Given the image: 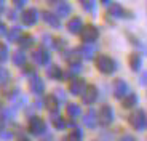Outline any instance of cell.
I'll return each instance as SVG.
<instances>
[{"label":"cell","instance_id":"12","mask_svg":"<svg viewBox=\"0 0 147 141\" xmlns=\"http://www.w3.org/2000/svg\"><path fill=\"white\" fill-rule=\"evenodd\" d=\"M70 11H72V7L67 2H56L55 3V15L58 18H66L70 15Z\"/></svg>","mask_w":147,"mask_h":141},{"label":"cell","instance_id":"35","mask_svg":"<svg viewBox=\"0 0 147 141\" xmlns=\"http://www.w3.org/2000/svg\"><path fill=\"white\" fill-rule=\"evenodd\" d=\"M141 83H142V85H147V72L142 74V77H141Z\"/></svg>","mask_w":147,"mask_h":141},{"label":"cell","instance_id":"34","mask_svg":"<svg viewBox=\"0 0 147 141\" xmlns=\"http://www.w3.org/2000/svg\"><path fill=\"white\" fill-rule=\"evenodd\" d=\"M11 136H13L11 133H0V138H2V140H10Z\"/></svg>","mask_w":147,"mask_h":141},{"label":"cell","instance_id":"10","mask_svg":"<svg viewBox=\"0 0 147 141\" xmlns=\"http://www.w3.org/2000/svg\"><path fill=\"white\" fill-rule=\"evenodd\" d=\"M29 88H30V92L34 93V95H42V93L45 92V82L42 80L40 77H37V75H34L32 79L29 80Z\"/></svg>","mask_w":147,"mask_h":141},{"label":"cell","instance_id":"11","mask_svg":"<svg viewBox=\"0 0 147 141\" xmlns=\"http://www.w3.org/2000/svg\"><path fill=\"white\" fill-rule=\"evenodd\" d=\"M82 100H83L85 104H93L96 100H98V88L94 85H88L85 93L82 95Z\"/></svg>","mask_w":147,"mask_h":141},{"label":"cell","instance_id":"19","mask_svg":"<svg viewBox=\"0 0 147 141\" xmlns=\"http://www.w3.org/2000/svg\"><path fill=\"white\" fill-rule=\"evenodd\" d=\"M47 74H48V77H50V79H53V80H61V79L64 77V72H63V69H61L59 66H55V64L48 67Z\"/></svg>","mask_w":147,"mask_h":141},{"label":"cell","instance_id":"7","mask_svg":"<svg viewBox=\"0 0 147 141\" xmlns=\"http://www.w3.org/2000/svg\"><path fill=\"white\" fill-rule=\"evenodd\" d=\"M98 117H99V122L102 125H110L114 122V109H112V106L104 104L102 108L99 109V115Z\"/></svg>","mask_w":147,"mask_h":141},{"label":"cell","instance_id":"33","mask_svg":"<svg viewBox=\"0 0 147 141\" xmlns=\"http://www.w3.org/2000/svg\"><path fill=\"white\" fill-rule=\"evenodd\" d=\"M22 70H24V74H27V75H32V77H34V69H29V66H26V67H24Z\"/></svg>","mask_w":147,"mask_h":141},{"label":"cell","instance_id":"36","mask_svg":"<svg viewBox=\"0 0 147 141\" xmlns=\"http://www.w3.org/2000/svg\"><path fill=\"white\" fill-rule=\"evenodd\" d=\"M24 3H26V2H22V0H19V2H15L16 8H22V7H24Z\"/></svg>","mask_w":147,"mask_h":141},{"label":"cell","instance_id":"29","mask_svg":"<svg viewBox=\"0 0 147 141\" xmlns=\"http://www.w3.org/2000/svg\"><path fill=\"white\" fill-rule=\"evenodd\" d=\"M82 8H83L85 11H94L96 3L94 2H82Z\"/></svg>","mask_w":147,"mask_h":141},{"label":"cell","instance_id":"40","mask_svg":"<svg viewBox=\"0 0 147 141\" xmlns=\"http://www.w3.org/2000/svg\"><path fill=\"white\" fill-rule=\"evenodd\" d=\"M2 128H3V120H0V133H2Z\"/></svg>","mask_w":147,"mask_h":141},{"label":"cell","instance_id":"22","mask_svg":"<svg viewBox=\"0 0 147 141\" xmlns=\"http://www.w3.org/2000/svg\"><path fill=\"white\" fill-rule=\"evenodd\" d=\"M138 101H139V98H138L136 93H129L128 96L123 100V108H134L138 104Z\"/></svg>","mask_w":147,"mask_h":141},{"label":"cell","instance_id":"39","mask_svg":"<svg viewBox=\"0 0 147 141\" xmlns=\"http://www.w3.org/2000/svg\"><path fill=\"white\" fill-rule=\"evenodd\" d=\"M19 141H30V140H29V138H26V136H21V138H19Z\"/></svg>","mask_w":147,"mask_h":141},{"label":"cell","instance_id":"32","mask_svg":"<svg viewBox=\"0 0 147 141\" xmlns=\"http://www.w3.org/2000/svg\"><path fill=\"white\" fill-rule=\"evenodd\" d=\"M118 141H136V138L131 136V135H123V136H121Z\"/></svg>","mask_w":147,"mask_h":141},{"label":"cell","instance_id":"23","mask_svg":"<svg viewBox=\"0 0 147 141\" xmlns=\"http://www.w3.org/2000/svg\"><path fill=\"white\" fill-rule=\"evenodd\" d=\"M13 64H16V66H24L26 64V55L22 52H15L13 53Z\"/></svg>","mask_w":147,"mask_h":141},{"label":"cell","instance_id":"31","mask_svg":"<svg viewBox=\"0 0 147 141\" xmlns=\"http://www.w3.org/2000/svg\"><path fill=\"white\" fill-rule=\"evenodd\" d=\"M13 117V109H5L3 111V120H10Z\"/></svg>","mask_w":147,"mask_h":141},{"label":"cell","instance_id":"1","mask_svg":"<svg viewBox=\"0 0 147 141\" xmlns=\"http://www.w3.org/2000/svg\"><path fill=\"white\" fill-rule=\"evenodd\" d=\"M96 67L99 69V72H102V74H114L115 70L118 69L117 67V61L112 58V56L109 55H99L98 58H96Z\"/></svg>","mask_w":147,"mask_h":141},{"label":"cell","instance_id":"30","mask_svg":"<svg viewBox=\"0 0 147 141\" xmlns=\"http://www.w3.org/2000/svg\"><path fill=\"white\" fill-rule=\"evenodd\" d=\"M55 96L58 98V101H66V93H64L63 90H58V92H55Z\"/></svg>","mask_w":147,"mask_h":141},{"label":"cell","instance_id":"6","mask_svg":"<svg viewBox=\"0 0 147 141\" xmlns=\"http://www.w3.org/2000/svg\"><path fill=\"white\" fill-rule=\"evenodd\" d=\"M86 82L83 80V79H72L69 83V92L70 95H74V96H78V95H83L85 90H86Z\"/></svg>","mask_w":147,"mask_h":141},{"label":"cell","instance_id":"21","mask_svg":"<svg viewBox=\"0 0 147 141\" xmlns=\"http://www.w3.org/2000/svg\"><path fill=\"white\" fill-rule=\"evenodd\" d=\"M66 112H67V115H69V117H72V119H77L78 115L82 114V109H80V106H78V104L70 103V104H67Z\"/></svg>","mask_w":147,"mask_h":141},{"label":"cell","instance_id":"20","mask_svg":"<svg viewBox=\"0 0 147 141\" xmlns=\"http://www.w3.org/2000/svg\"><path fill=\"white\" fill-rule=\"evenodd\" d=\"M109 15L112 16V18H125L126 11H125V8H123V7H120V5L114 3L112 7L109 8Z\"/></svg>","mask_w":147,"mask_h":141},{"label":"cell","instance_id":"37","mask_svg":"<svg viewBox=\"0 0 147 141\" xmlns=\"http://www.w3.org/2000/svg\"><path fill=\"white\" fill-rule=\"evenodd\" d=\"M5 32H7V31H5V26L2 24V22H0V35H3Z\"/></svg>","mask_w":147,"mask_h":141},{"label":"cell","instance_id":"18","mask_svg":"<svg viewBox=\"0 0 147 141\" xmlns=\"http://www.w3.org/2000/svg\"><path fill=\"white\" fill-rule=\"evenodd\" d=\"M45 106H47V109L50 112H58L59 111V101L58 98L55 96V95H50V96H47V100H45Z\"/></svg>","mask_w":147,"mask_h":141},{"label":"cell","instance_id":"25","mask_svg":"<svg viewBox=\"0 0 147 141\" xmlns=\"http://www.w3.org/2000/svg\"><path fill=\"white\" fill-rule=\"evenodd\" d=\"M21 34H22V29H21V27H13V29L8 32V39H10V40H13V42H15V40H19V39L22 37Z\"/></svg>","mask_w":147,"mask_h":141},{"label":"cell","instance_id":"3","mask_svg":"<svg viewBox=\"0 0 147 141\" xmlns=\"http://www.w3.org/2000/svg\"><path fill=\"white\" fill-rule=\"evenodd\" d=\"M27 130H29V133L35 135V136H42V135L47 133V123H45V120L42 119V117L34 115V117H30V119H29Z\"/></svg>","mask_w":147,"mask_h":141},{"label":"cell","instance_id":"13","mask_svg":"<svg viewBox=\"0 0 147 141\" xmlns=\"http://www.w3.org/2000/svg\"><path fill=\"white\" fill-rule=\"evenodd\" d=\"M82 29H83V21H82V18L74 16V18L69 19V22H67V31L70 34H80Z\"/></svg>","mask_w":147,"mask_h":141},{"label":"cell","instance_id":"16","mask_svg":"<svg viewBox=\"0 0 147 141\" xmlns=\"http://www.w3.org/2000/svg\"><path fill=\"white\" fill-rule=\"evenodd\" d=\"M128 63H129L131 70L138 72V70L142 67V58H141L139 53H131V55H129V58H128Z\"/></svg>","mask_w":147,"mask_h":141},{"label":"cell","instance_id":"2","mask_svg":"<svg viewBox=\"0 0 147 141\" xmlns=\"http://www.w3.org/2000/svg\"><path fill=\"white\" fill-rule=\"evenodd\" d=\"M128 122L136 132H142L147 127L146 111H144V109H136V111H133L131 114H129V117H128Z\"/></svg>","mask_w":147,"mask_h":141},{"label":"cell","instance_id":"24","mask_svg":"<svg viewBox=\"0 0 147 141\" xmlns=\"http://www.w3.org/2000/svg\"><path fill=\"white\" fill-rule=\"evenodd\" d=\"M19 45H21L22 48H30L34 45V37L32 35H22L19 39Z\"/></svg>","mask_w":147,"mask_h":141},{"label":"cell","instance_id":"15","mask_svg":"<svg viewBox=\"0 0 147 141\" xmlns=\"http://www.w3.org/2000/svg\"><path fill=\"white\" fill-rule=\"evenodd\" d=\"M42 18H43V21L47 22V24H50L51 27H56V29L61 27V21H59V18L55 15V13H51V11H43Z\"/></svg>","mask_w":147,"mask_h":141},{"label":"cell","instance_id":"9","mask_svg":"<svg viewBox=\"0 0 147 141\" xmlns=\"http://www.w3.org/2000/svg\"><path fill=\"white\" fill-rule=\"evenodd\" d=\"M22 22L26 24V26H34L37 21H38V11L37 8H27L24 13H22Z\"/></svg>","mask_w":147,"mask_h":141},{"label":"cell","instance_id":"28","mask_svg":"<svg viewBox=\"0 0 147 141\" xmlns=\"http://www.w3.org/2000/svg\"><path fill=\"white\" fill-rule=\"evenodd\" d=\"M7 60H8V47L5 43H0V61L3 63Z\"/></svg>","mask_w":147,"mask_h":141},{"label":"cell","instance_id":"14","mask_svg":"<svg viewBox=\"0 0 147 141\" xmlns=\"http://www.w3.org/2000/svg\"><path fill=\"white\" fill-rule=\"evenodd\" d=\"M83 123L85 127H88V128H94L98 125V114H96L94 109H90L88 112H85L83 114Z\"/></svg>","mask_w":147,"mask_h":141},{"label":"cell","instance_id":"26","mask_svg":"<svg viewBox=\"0 0 147 141\" xmlns=\"http://www.w3.org/2000/svg\"><path fill=\"white\" fill-rule=\"evenodd\" d=\"M51 122L58 130H64V128H66V122H64V119L61 117V115H55V117L51 119Z\"/></svg>","mask_w":147,"mask_h":141},{"label":"cell","instance_id":"8","mask_svg":"<svg viewBox=\"0 0 147 141\" xmlns=\"http://www.w3.org/2000/svg\"><path fill=\"white\" fill-rule=\"evenodd\" d=\"M32 60L35 61L38 66H47L48 63H50V60H51V55L48 53V50H45L43 47L38 50H35V52L32 53Z\"/></svg>","mask_w":147,"mask_h":141},{"label":"cell","instance_id":"4","mask_svg":"<svg viewBox=\"0 0 147 141\" xmlns=\"http://www.w3.org/2000/svg\"><path fill=\"white\" fill-rule=\"evenodd\" d=\"M129 93H131L129 92V85L123 80V79L115 80V83H114V95H115L117 100H125Z\"/></svg>","mask_w":147,"mask_h":141},{"label":"cell","instance_id":"27","mask_svg":"<svg viewBox=\"0 0 147 141\" xmlns=\"http://www.w3.org/2000/svg\"><path fill=\"white\" fill-rule=\"evenodd\" d=\"M82 69H83V67H82L80 63H72L67 74H69V75H75V74H78V72H82Z\"/></svg>","mask_w":147,"mask_h":141},{"label":"cell","instance_id":"5","mask_svg":"<svg viewBox=\"0 0 147 141\" xmlns=\"http://www.w3.org/2000/svg\"><path fill=\"white\" fill-rule=\"evenodd\" d=\"M80 35H82V40L85 43H93V42L98 40V37H99V29L96 26H85L82 29Z\"/></svg>","mask_w":147,"mask_h":141},{"label":"cell","instance_id":"17","mask_svg":"<svg viewBox=\"0 0 147 141\" xmlns=\"http://www.w3.org/2000/svg\"><path fill=\"white\" fill-rule=\"evenodd\" d=\"M78 52H80V55L83 56L85 60H93V58H94V53H96V45L85 43Z\"/></svg>","mask_w":147,"mask_h":141},{"label":"cell","instance_id":"38","mask_svg":"<svg viewBox=\"0 0 147 141\" xmlns=\"http://www.w3.org/2000/svg\"><path fill=\"white\" fill-rule=\"evenodd\" d=\"M8 15H10V16H8L10 19H16V13H15V11H10Z\"/></svg>","mask_w":147,"mask_h":141}]
</instances>
